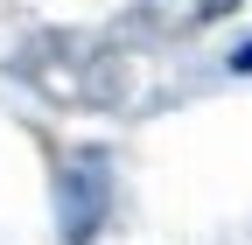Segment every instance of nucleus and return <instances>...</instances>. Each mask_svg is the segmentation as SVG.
I'll return each mask as SVG.
<instances>
[{
	"instance_id": "obj_3",
	"label": "nucleus",
	"mask_w": 252,
	"mask_h": 245,
	"mask_svg": "<svg viewBox=\"0 0 252 245\" xmlns=\"http://www.w3.org/2000/svg\"><path fill=\"white\" fill-rule=\"evenodd\" d=\"M231 63H238V70H252V42H245V49H238V56H231Z\"/></svg>"
},
{
	"instance_id": "obj_2",
	"label": "nucleus",
	"mask_w": 252,
	"mask_h": 245,
	"mask_svg": "<svg viewBox=\"0 0 252 245\" xmlns=\"http://www.w3.org/2000/svg\"><path fill=\"white\" fill-rule=\"evenodd\" d=\"M231 7H238V0H140L133 21H140V28H154V35H196V28L224 21Z\"/></svg>"
},
{
	"instance_id": "obj_1",
	"label": "nucleus",
	"mask_w": 252,
	"mask_h": 245,
	"mask_svg": "<svg viewBox=\"0 0 252 245\" xmlns=\"http://www.w3.org/2000/svg\"><path fill=\"white\" fill-rule=\"evenodd\" d=\"M56 210H63V238L70 245H91L112 210V168L98 147H84V154L63 161V182H56Z\"/></svg>"
}]
</instances>
